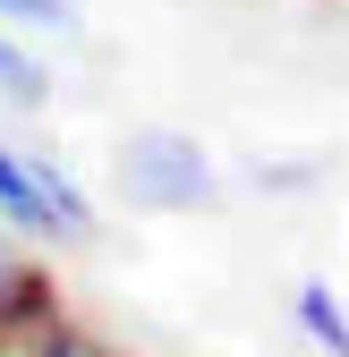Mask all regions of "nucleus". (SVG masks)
<instances>
[{"instance_id": "obj_1", "label": "nucleus", "mask_w": 349, "mask_h": 357, "mask_svg": "<svg viewBox=\"0 0 349 357\" xmlns=\"http://www.w3.org/2000/svg\"><path fill=\"white\" fill-rule=\"evenodd\" d=\"M0 230L26 238V247L94 238V196H85L52 153H17V145H0Z\"/></svg>"}, {"instance_id": "obj_2", "label": "nucleus", "mask_w": 349, "mask_h": 357, "mask_svg": "<svg viewBox=\"0 0 349 357\" xmlns=\"http://www.w3.org/2000/svg\"><path fill=\"white\" fill-rule=\"evenodd\" d=\"M119 188L145 213H205L222 196V170H213V153L196 137H179V128H137V137L119 145Z\"/></svg>"}, {"instance_id": "obj_3", "label": "nucleus", "mask_w": 349, "mask_h": 357, "mask_svg": "<svg viewBox=\"0 0 349 357\" xmlns=\"http://www.w3.org/2000/svg\"><path fill=\"white\" fill-rule=\"evenodd\" d=\"M0 102H9V111H43V102H52V68H43V52L17 43L9 26H0Z\"/></svg>"}, {"instance_id": "obj_4", "label": "nucleus", "mask_w": 349, "mask_h": 357, "mask_svg": "<svg viewBox=\"0 0 349 357\" xmlns=\"http://www.w3.org/2000/svg\"><path fill=\"white\" fill-rule=\"evenodd\" d=\"M290 315H298V332H307V340H315L324 357H349V315H341V298H332L324 281H298Z\"/></svg>"}, {"instance_id": "obj_5", "label": "nucleus", "mask_w": 349, "mask_h": 357, "mask_svg": "<svg viewBox=\"0 0 349 357\" xmlns=\"http://www.w3.org/2000/svg\"><path fill=\"white\" fill-rule=\"evenodd\" d=\"M0 26H9V34H68L77 26V0H0Z\"/></svg>"}, {"instance_id": "obj_6", "label": "nucleus", "mask_w": 349, "mask_h": 357, "mask_svg": "<svg viewBox=\"0 0 349 357\" xmlns=\"http://www.w3.org/2000/svg\"><path fill=\"white\" fill-rule=\"evenodd\" d=\"M26 273H34V255H26V247H17L9 230H0V298H9V289H17Z\"/></svg>"}]
</instances>
